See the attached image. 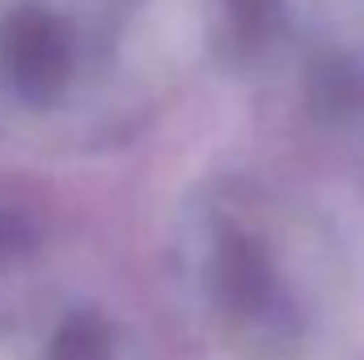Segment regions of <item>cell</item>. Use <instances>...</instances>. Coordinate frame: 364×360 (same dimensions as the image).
I'll return each mask as SVG.
<instances>
[{"instance_id": "cell-1", "label": "cell", "mask_w": 364, "mask_h": 360, "mask_svg": "<svg viewBox=\"0 0 364 360\" xmlns=\"http://www.w3.org/2000/svg\"><path fill=\"white\" fill-rule=\"evenodd\" d=\"M114 0H0V97L47 115L110 73Z\"/></svg>"}, {"instance_id": "cell-2", "label": "cell", "mask_w": 364, "mask_h": 360, "mask_svg": "<svg viewBox=\"0 0 364 360\" xmlns=\"http://www.w3.org/2000/svg\"><path fill=\"white\" fill-rule=\"evenodd\" d=\"M21 242H26V225H21L17 216L0 212V259L17 255V250H21Z\"/></svg>"}]
</instances>
